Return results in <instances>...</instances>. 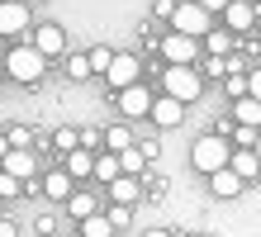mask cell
Segmentation results:
<instances>
[{"instance_id":"1","label":"cell","mask_w":261,"mask_h":237,"mask_svg":"<svg viewBox=\"0 0 261 237\" xmlns=\"http://www.w3.org/2000/svg\"><path fill=\"white\" fill-rule=\"evenodd\" d=\"M162 95H171L186 109L195 100H204V76H199V67H166L162 71Z\"/></svg>"},{"instance_id":"2","label":"cell","mask_w":261,"mask_h":237,"mask_svg":"<svg viewBox=\"0 0 261 237\" xmlns=\"http://www.w3.org/2000/svg\"><path fill=\"white\" fill-rule=\"evenodd\" d=\"M228 156H233L228 138L204 133V138H195V147H190V166H195V171H204V176H214V171H223V166H228Z\"/></svg>"},{"instance_id":"3","label":"cell","mask_w":261,"mask_h":237,"mask_svg":"<svg viewBox=\"0 0 261 237\" xmlns=\"http://www.w3.org/2000/svg\"><path fill=\"white\" fill-rule=\"evenodd\" d=\"M43 71H48V57H38L34 47H10V57H5V76L10 81H19V86H38L43 81Z\"/></svg>"},{"instance_id":"4","label":"cell","mask_w":261,"mask_h":237,"mask_svg":"<svg viewBox=\"0 0 261 237\" xmlns=\"http://www.w3.org/2000/svg\"><path fill=\"white\" fill-rule=\"evenodd\" d=\"M214 29V14H204L195 5V0H176V10H171V34H180V38H204Z\"/></svg>"},{"instance_id":"5","label":"cell","mask_w":261,"mask_h":237,"mask_svg":"<svg viewBox=\"0 0 261 237\" xmlns=\"http://www.w3.org/2000/svg\"><path fill=\"white\" fill-rule=\"evenodd\" d=\"M34 24V10L24 0H0V38H19Z\"/></svg>"},{"instance_id":"6","label":"cell","mask_w":261,"mask_h":237,"mask_svg":"<svg viewBox=\"0 0 261 237\" xmlns=\"http://www.w3.org/2000/svg\"><path fill=\"white\" fill-rule=\"evenodd\" d=\"M105 81H110L114 90H124V86H138V81H143V62H138L133 52H114L110 71H105Z\"/></svg>"},{"instance_id":"7","label":"cell","mask_w":261,"mask_h":237,"mask_svg":"<svg viewBox=\"0 0 261 237\" xmlns=\"http://www.w3.org/2000/svg\"><path fill=\"white\" fill-rule=\"evenodd\" d=\"M34 47L38 57H62L67 52V29L62 24H34Z\"/></svg>"},{"instance_id":"8","label":"cell","mask_w":261,"mask_h":237,"mask_svg":"<svg viewBox=\"0 0 261 237\" xmlns=\"http://www.w3.org/2000/svg\"><path fill=\"white\" fill-rule=\"evenodd\" d=\"M162 57H166V67H195L199 62V43L180 38V34H166L162 38Z\"/></svg>"},{"instance_id":"9","label":"cell","mask_w":261,"mask_h":237,"mask_svg":"<svg viewBox=\"0 0 261 237\" xmlns=\"http://www.w3.org/2000/svg\"><path fill=\"white\" fill-rule=\"evenodd\" d=\"M147 109H152V90L143 81L119 90V114H124V119H147Z\"/></svg>"},{"instance_id":"10","label":"cell","mask_w":261,"mask_h":237,"mask_svg":"<svg viewBox=\"0 0 261 237\" xmlns=\"http://www.w3.org/2000/svg\"><path fill=\"white\" fill-rule=\"evenodd\" d=\"M223 29H228V34H247V29H256V5H252V0H228V5H223Z\"/></svg>"},{"instance_id":"11","label":"cell","mask_w":261,"mask_h":237,"mask_svg":"<svg viewBox=\"0 0 261 237\" xmlns=\"http://www.w3.org/2000/svg\"><path fill=\"white\" fill-rule=\"evenodd\" d=\"M0 171L29 185V180H34V171H38V162H34V152H29V147H10V152H5V162H0Z\"/></svg>"},{"instance_id":"12","label":"cell","mask_w":261,"mask_h":237,"mask_svg":"<svg viewBox=\"0 0 261 237\" xmlns=\"http://www.w3.org/2000/svg\"><path fill=\"white\" fill-rule=\"evenodd\" d=\"M147 119L157 123V128H176V123L186 119V104H176L171 95H152V109H147Z\"/></svg>"},{"instance_id":"13","label":"cell","mask_w":261,"mask_h":237,"mask_svg":"<svg viewBox=\"0 0 261 237\" xmlns=\"http://www.w3.org/2000/svg\"><path fill=\"white\" fill-rule=\"evenodd\" d=\"M110 199L124 204V209H133V204L143 199V180H138V176H114L110 180Z\"/></svg>"},{"instance_id":"14","label":"cell","mask_w":261,"mask_h":237,"mask_svg":"<svg viewBox=\"0 0 261 237\" xmlns=\"http://www.w3.org/2000/svg\"><path fill=\"white\" fill-rule=\"evenodd\" d=\"M228 171L242 180V185H252L256 176H261V166H256V156H252V147H233V156H228Z\"/></svg>"},{"instance_id":"15","label":"cell","mask_w":261,"mask_h":237,"mask_svg":"<svg viewBox=\"0 0 261 237\" xmlns=\"http://www.w3.org/2000/svg\"><path fill=\"white\" fill-rule=\"evenodd\" d=\"M38 185H43V195H48V199H57V204H67V199H71V190H76V180L67 176L62 166H57V171H48V176H43Z\"/></svg>"},{"instance_id":"16","label":"cell","mask_w":261,"mask_h":237,"mask_svg":"<svg viewBox=\"0 0 261 237\" xmlns=\"http://www.w3.org/2000/svg\"><path fill=\"white\" fill-rule=\"evenodd\" d=\"M209 190H214V199H238L247 185H242V180L233 176V171L223 166V171H214V176H209Z\"/></svg>"},{"instance_id":"17","label":"cell","mask_w":261,"mask_h":237,"mask_svg":"<svg viewBox=\"0 0 261 237\" xmlns=\"http://www.w3.org/2000/svg\"><path fill=\"white\" fill-rule=\"evenodd\" d=\"M199 52H209V57H228L233 52V34H228V29H219L214 24L204 38H199Z\"/></svg>"},{"instance_id":"18","label":"cell","mask_w":261,"mask_h":237,"mask_svg":"<svg viewBox=\"0 0 261 237\" xmlns=\"http://www.w3.org/2000/svg\"><path fill=\"white\" fill-rule=\"evenodd\" d=\"M62 171H67L71 180H86L90 171H95V152H86V147H76V152H67V166H62Z\"/></svg>"},{"instance_id":"19","label":"cell","mask_w":261,"mask_h":237,"mask_svg":"<svg viewBox=\"0 0 261 237\" xmlns=\"http://www.w3.org/2000/svg\"><path fill=\"white\" fill-rule=\"evenodd\" d=\"M67 214L81 223V218H90V214H100V199L95 195H86V190H71V199H67Z\"/></svg>"},{"instance_id":"20","label":"cell","mask_w":261,"mask_h":237,"mask_svg":"<svg viewBox=\"0 0 261 237\" xmlns=\"http://www.w3.org/2000/svg\"><path fill=\"white\" fill-rule=\"evenodd\" d=\"M233 123H242V128H261V104L256 100H233Z\"/></svg>"},{"instance_id":"21","label":"cell","mask_w":261,"mask_h":237,"mask_svg":"<svg viewBox=\"0 0 261 237\" xmlns=\"http://www.w3.org/2000/svg\"><path fill=\"white\" fill-rule=\"evenodd\" d=\"M100 142H105V152H114V156H119V152H128V147H133V133L124 128V123H114V128H105V133H100Z\"/></svg>"},{"instance_id":"22","label":"cell","mask_w":261,"mask_h":237,"mask_svg":"<svg viewBox=\"0 0 261 237\" xmlns=\"http://www.w3.org/2000/svg\"><path fill=\"white\" fill-rule=\"evenodd\" d=\"M143 171H147V162H143V152H138V142L128 152H119V176H138L143 180Z\"/></svg>"},{"instance_id":"23","label":"cell","mask_w":261,"mask_h":237,"mask_svg":"<svg viewBox=\"0 0 261 237\" xmlns=\"http://www.w3.org/2000/svg\"><path fill=\"white\" fill-rule=\"evenodd\" d=\"M76 237H114L110 218H105V209H100V214H90V218H81V232H76Z\"/></svg>"},{"instance_id":"24","label":"cell","mask_w":261,"mask_h":237,"mask_svg":"<svg viewBox=\"0 0 261 237\" xmlns=\"http://www.w3.org/2000/svg\"><path fill=\"white\" fill-rule=\"evenodd\" d=\"M90 176L110 185V180L119 176V156H114V152H100V156H95V171H90Z\"/></svg>"},{"instance_id":"25","label":"cell","mask_w":261,"mask_h":237,"mask_svg":"<svg viewBox=\"0 0 261 237\" xmlns=\"http://www.w3.org/2000/svg\"><path fill=\"white\" fill-rule=\"evenodd\" d=\"M86 62H90V76H105V71H110V62H114V52H110V47H90Z\"/></svg>"},{"instance_id":"26","label":"cell","mask_w":261,"mask_h":237,"mask_svg":"<svg viewBox=\"0 0 261 237\" xmlns=\"http://www.w3.org/2000/svg\"><path fill=\"white\" fill-rule=\"evenodd\" d=\"M67 76H71V81H86V76H90L86 52H71V57H67Z\"/></svg>"},{"instance_id":"27","label":"cell","mask_w":261,"mask_h":237,"mask_svg":"<svg viewBox=\"0 0 261 237\" xmlns=\"http://www.w3.org/2000/svg\"><path fill=\"white\" fill-rule=\"evenodd\" d=\"M5 142H10V147H29V152H34V133H29L24 123H14V128L5 133Z\"/></svg>"},{"instance_id":"28","label":"cell","mask_w":261,"mask_h":237,"mask_svg":"<svg viewBox=\"0 0 261 237\" xmlns=\"http://www.w3.org/2000/svg\"><path fill=\"white\" fill-rule=\"evenodd\" d=\"M105 218H110V228L119 232V228H128V218H133V209H124V204H110V209H105Z\"/></svg>"},{"instance_id":"29","label":"cell","mask_w":261,"mask_h":237,"mask_svg":"<svg viewBox=\"0 0 261 237\" xmlns=\"http://www.w3.org/2000/svg\"><path fill=\"white\" fill-rule=\"evenodd\" d=\"M53 142H57V152H62V156L81 147V138H76V128H57V138H53Z\"/></svg>"},{"instance_id":"30","label":"cell","mask_w":261,"mask_h":237,"mask_svg":"<svg viewBox=\"0 0 261 237\" xmlns=\"http://www.w3.org/2000/svg\"><path fill=\"white\" fill-rule=\"evenodd\" d=\"M228 95H233V100L247 95V76H242V71H228Z\"/></svg>"},{"instance_id":"31","label":"cell","mask_w":261,"mask_h":237,"mask_svg":"<svg viewBox=\"0 0 261 237\" xmlns=\"http://www.w3.org/2000/svg\"><path fill=\"white\" fill-rule=\"evenodd\" d=\"M24 190V180H14V176H5V171H0V199H14Z\"/></svg>"},{"instance_id":"32","label":"cell","mask_w":261,"mask_h":237,"mask_svg":"<svg viewBox=\"0 0 261 237\" xmlns=\"http://www.w3.org/2000/svg\"><path fill=\"white\" fill-rule=\"evenodd\" d=\"M138 152H143V162H157V156H162V142L157 138H143V142H138Z\"/></svg>"},{"instance_id":"33","label":"cell","mask_w":261,"mask_h":237,"mask_svg":"<svg viewBox=\"0 0 261 237\" xmlns=\"http://www.w3.org/2000/svg\"><path fill=\"white\" fill-rule=\"evenodd\" d=\"M199 76H228V57H209V62H204V71H199Z\"/></svg>"},{"instance_id":"34","label":"cell","mask_w":261,"mask_h":237,"mask_svg":"<svg viewBox=\"0 0 261 237\" xmlns=\"http://www.w3.org/2000/svg\"><path fill=\"white\" fill-rule=\"evenodd\" d=\"M247 100H256V104H261V67H256V71H247Z\"/></svg>"},{"instance_id":"35","label":"cell","mask_w":261,"mask_h":237,"mask_svg":"<svg viewBox=\"0 0 261 237\" xmlns=\"http://www.w3.org/2000/svg\"><path fill=\"white\" fill-rule=\"evenodd\" d=\"M195 5L204 10V14H223V5H228V0H195Z\"/></svg>"},{"instance_id":"36","label":"cell","mask_w":261,"mask_h":237,"mask_svg":"<svg viewBox=\"0 0 261 237\" xmlns=\"http://www.w3.org/2000/svg\"><path fill=\"white\" fill-rule=\"evenodd\" d=\"M0 237H19V228H14V218H0Z\"/></svg>"},{"instance_id":"37","label":"cell","mask_w":261,"mask_h":237,"mask_svg":"<svg viewBox=\"0 0 261 237\" xmlns=\"http://www.w3.org/2000/svg\"><path fill=\"white\" fill-rule=\"evenodd\" d=\"M143 237H171V232H166V228H147Z\"/></svg>"},{"instance_id":"38","label":"cell","mask_w":261,"mask_h":237,"mask_svg":"<svg viewBox=\"0 0 261 237\" xmlns=\"http://www.w3.org/2000/svg\"><path fill=\"white\" fill-rule=\"evenodd\" d=\"M252 156H256V166H261V133H256V142H252Z\"/></svg>"},{"instance_id":"39","label":"cell","mask_w":261,"mask_h":237,"mask_svg":"<svg viewBox=\"0 0 261 237\" xmlns=\"http://www.w3.org/2000/svg\"><path fill=\"white\" fill-rule=\"evenodd\" d=\"M5 152H10V142H5V133H0V162H5Z\"/></svg>"},{"instance_id":"40","label":"cell","mask_w":261,"mask_h":237,"mask_svg":"<svg viewBox=\"0 0 261 237\" xmlns=\"http://www.w3.org/2000/svg\"><path fill=\"white\" fill-rule=\"evenodd\" d=\"M186 237H209V232H186Z\"/></svg>"},{"instance_id":"41","label":"cell","mask_w":261,"mask_h":237,"mask_svg":"<svg viewBox=\"0 0 261 237\" xmlns=\"http://www.w3.org/2000/svg\"><path fill=\"white\" fill-rule=\"evenodd\" d=\"M24 5H29V0H24Z\"/></svg>"},{"instance_id":"42","label":"cell","mask_w":261,"mask_h":237,"mask_svg":"<svg viewBox=\"0 0 261 237\" xmlns=\"http://www.w3.org/2000/svg\"><path fill=\"white\" fill-rule=\"evenodd\" d=\"M0 218H5V214H0Z\"/></svg>"}]
</instances>
